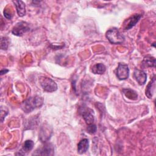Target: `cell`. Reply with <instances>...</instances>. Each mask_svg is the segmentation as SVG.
Here are the masks:
<instances>
[{
    "instance_id": "1",
    "label": "cell",
    "mask_w": 156,
    "mask_h": 156,
    "mask_svg": "<svg viewBox=\"0 0 156 156\" xmlns=\"http://www.w3.org/2000/svg\"><path fill=\"white\" fill-rule=\"evenodd\" d=\"M44 99L43 98L36 96L30 97L26 99L21 105V108L26 113H29L34 109L40 108L43 104Z\"/></svg>"
},
{
    "instance_id": "2",
    "label": "cell",
    "mask_w": 156,
    "mask_h": 156,
    "mask_svg": "<svg viewBox=\"0 0 156 156\" xmlns=\"http://www.w3.org/2000/svg\"><path fill=\"white\" fill-rule=\"evenodd\" d=\"M105 36L109 42L112 44H121L124 41L123 35L121 34L118 29L115 27L108 29L106 32Z\"/></svg>"
},
{
    "instance_id": "3",
    "label": "cell",
    "mask_w": 156,
    "mask_h": 156,
    "mask_svg": "<svg viewBox=\"0 0 156 156\" xmlns=\"http://www.w3.org/2000/svg\"><path fill=\"white\" fill-rule=\"evenodd\" d=\"M39 82L42 88L48 92H53L57 89L56 83L51 78L47 77H40Z\"/></svg>"
},
{
    "instance_id": "4",
    "label": "cell",
    "mask_w": 156,
    "mask_h": 156,
    "mask_svg": "<svg viewBox=\"0 0 156 156\" xmlns=\"http://www.w3.org/2000/svg\"><path fill=\"white\" fill-rule=\"evenodd\" d=\"M30 30V27L29 23L24 21H20L15 25L12 29V32L15 35L21 36Z\"/></svg>"
},
{
    "instance_id": "5",
    "label": "cell",
    "mask_w": 156,
    "mask_h": 156,
    "mask_svg": "<svg viewBox=\"0 0 156 156\" xmlns=\"http://www.w3.org/2000/svg\"><path fill=\"white\" fill-rule=\"evenodd\" d=\"M79 111L87 124H90L93 123L94 121V116L93 115V111L92 110L87 107L82 106L80 107Z\"/></svg>"
},
{
    "instance_id": "6",
    "label": "cell",
    "mask_w": 156,
    "mask_h": 156,
    "mask_svg": "<svg viewBox=\"0 0 156 156\" xmlns=\"http://www.w3.org/2000/svg\"><path fill=\"white\" fill-rule=\"evenodd\" d=\"M116 75L119 80H126L129 76V69L127 65L119 63L116 69Z\"/></svg>"
},
{
    "instance_id": "7",
    "label": "cell",
    "mask_w": 156,
    "mask_h": 156,
    "mask_svg": "<svg viewBox=\"0 0 156 156\" xmlns=\"http://www.w3.org/2000/svg\"><path fill=\"white\" fill-rule=\"evenodd\" d=\"M141 17V14H134L125 20L123 23V28L124 30H127L132 28L140 20Z\"/></svg>"
},
{
    "instance_id": "8",
    "label": "cell",
    "mask_w": 156,
    "mask_h": 156,
    "mask_svg": "<svg viewBox=\"0 0 156 156\" xmlns=\"http://www.w3.org/2000/svg\"><path fill=\"white\" fill-rule=\"evenodd\" d=\"M133 77L139 85H143L146 83L147 80V75L143 70L135 69L133 72Z\"/></svg>"
},
{
    "instance_id": "9",
    "label": "cell",
    "mask_w": 156,
    "mask_h": 156,
    "mask_svg": "<svg viewBox=\"0 0 156 156\" xmlns=\"http://www.w3.org/2000/svg\"><path fill=\"white\" fill-rule=\"evenodd\" d=\"M38 153L34 155H53L54 154V148L52 144L46 143L42 148L39 149V151H36Z\"/></svg>"
},
{
    "instance_id": "10",
    "label": "cell",
    "mask_w": 156,
    "mask_h": 156,
    "mask_svg": "<svg viewBox=\"0 0 156 156\" xmlns=\"http://www.w3.org/2000/svg\"><path fill=\"white\" fill-rule=\"evenodd\" d=\"M52 130L50 131L49 126H43L40 132V139L42 142H46L51 137Z\"/></svg>"
},
{
    "instance_id": "11",
    "label": "cell",
    "mask_w": 156,
    "mask_h": 156,
    "mask_svg": "<svg viewBox=\"0 0 156 156\" xmlns=\"http://www.w3.org/2000/svg\"><path fill=\"white\" fill-rule=\"evenodd\" d=\"M155 77L154 76L152 80L149 83V84L146 87V91H145V94L146 96L148 98L151 99L155 93Z\"/></svg>"
},
{
    "instance_id": "12",
    "label": "cell",
    "mask_w": 156,
    "mask_h": 156,
    "mask_svg": "<svg viewBox=\"0 0 156 156\" xmlns=\"http://www.w3.org/2000/svg\"><path fill=\"white\" fill-rule=\"evenodd\" d=\"M17 13L20 16H23L26 14V5L22 1H13Z\"/></svg>"
},
{
    "instance_id": "13",
    "label": "cell",
    "mask_w": 156,
    "mask_h": 156,
    "mask_svg": "<svg viewBox=\"0 0 156 156\" xmlns=\"http://www.w3.org/2000/svg\"><path fill=\"white\" fill-rule=\"evenodd\" d=\"M89 147V141L87 138L82 139L77 144V152L80 154H84L88 150Z\"/></svg>"
},
{
    "instance_id": "14",
    "label": "cell",
    "mask_w": 156,
    "mask_h": 156,
    "mask_svg": "<svg viewBox=\"0 0 156 156\" xmlns=\"http://www.w3.org/2000/svg\"><path fill=\"white\" fill-rule=\"evenodd\" d=\"M142 66L143 67H155V58L151 56H146L144 57L142 61Z\"/></svg>"
},
{
    "instance_id": "15",
    "label": "cell",
    "mask_w": 156,
    "mask_h": 156,
    "mask_svg": "<svg viewBox=\"0 0 156 156\" xmlns=\"http://www.w3.org/2000/svg\"><path fill=\"white\" fill-rule=\"evenodd\" d=\"M34 143L32 140H26L24 141L21 151H20L22 153V155L25 154L26 152H28L29 151H31L34 147Z\"/></svg>"
},
{
    "instance_id": "16",
    "label": "cell",
    "mask_w": 156,
    "mask_h": 156,
    "mask_svg": "<svg viewBox=\"0 0 156 156\" xmlns=\"http://www.w3.org/2000/svg\"><path fill=\"white\" fill-rule=\"evenodd\" d=\"M106 70V68L105 65L102 63H98L93 66L92 71L94 74H102L105 73Z\"/></svg>"
},
{
    "instance_id": "17",
    "label": "cell",
    "mask_w": 156,
    "mask_h": 156,
    "mask_svg": "<svg viewBox=\"0 0 156 156\" xmlns=\"http://www.w3.org/2000/svg\"><path fill=\"white\" fill-rule=\"evenodd\" d=\"M123 92L126 97L130 99H136L137 98V94L135 91L130 89H124Z\"/></svg>"
},
{
    "instance_id": "18",
    "label": "cell",
    "mask_w": 156,
    "mask_h": 156,
    "mask_svg": "<svg viewBox=\"0 0 156 156\" xmlns=\"http://www.w3.org/2000/svg\"><path fill=\"white\" fill-rule=\"evenodd\" d=\"M9 40L6 37H2L1 39V49L6 50L9 46Z\"/></svg>"
},
{
    "instance_id": "19",
    "label": "cell",
    "mask_w": 156,
    "mask_h": 156,
    "mask_svg": "<svg viewBox=\"0 0 156 156\" xmlns=\"http://www.w3.org/2000/svg\"><path fill=\"white\" fill-rule=\"evenodd\" d=\"M87 131L89 133H91V134H93V133H94L96 130H97V127L95 124H94L93 123V124H88V127H87Z\"/></svg>"
},
{
    "instance_id": "20",
    "label": "cell",
    "mask_w": 156,
    "mask_h": 156,
    "mask_svg": "<svg viewBox=\"0 0 156 156\" xmlns=\"http://www.w3.org/2000/svg\"><path fill=\"white\" fill-rule=\"evenodd\" d=\"M4 15L8 20H10L12 18V16H13L12 12L9 10H7V9H4Z\"/></svg>"
},
{
    "instance_id": "21",
    "label": "cell",
    "mask_w": 156,
    "mask_h": 156,
    "mask_svg": "<svg viewBox=\"0 0 156 156\" xmlns=\"http://www.w3.org/2000/svg\"><path fill=\"white\" fill-rule=\"evenodd\" d=\"M8 71H9V70H8V69H2V70L1 71V75H3V74H5V73H7Z\"/></svg>"
}]
</instances>
